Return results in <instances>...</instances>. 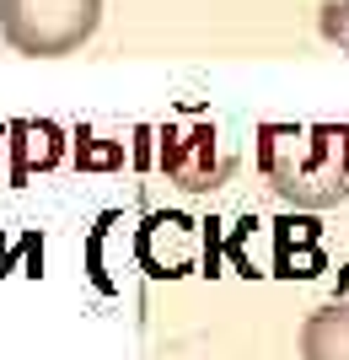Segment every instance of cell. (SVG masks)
<instances>
[{
	"label": "cell",
	"instance_id": "cell-3",
	"mask_svg": "<svg viewBox=\"0 0 349 360\" xmlns=\"http://www.w3.org/2000/svg\"><path fill=\"white\" fill-rule=\"evenodd\" d=\"M162 172L188 194H204L231 178V150L215 135V124H172L162 129Z\"/></svg>",
	"mask_w": 349,
	"mask_h": 360
},
{
	"label": "cell",
	"instance_id": "cell-5",
	"mask_svg": "<svg viewBox=\"0 0 349 360\" xmlns=\"http://www.w3.org/2000/svg\"><path fill=\"white\" fill-rule=\"evenodd\" d=\"M322 32H328V38H338V44L349 49V0H344V6H328V16H322Z\"/></svg>",
	"mask_w": 349,
	"mask_h": 360
},
{
	"label": "cell",
	"instance_id": "cell-1",
	"mask_svg": "<svg viewBox=\"0 0 349 360\" xmlns=\"http://www.w3.org/2000/svg\"><path fill=\"white\" fill-rule=\"evenodd\" d=\"M258 167L279 199L328 210L349 199V124H263Z\"/></svg>",
	"mask_w": 349,
	"mask_h": 360
},
{
	"label": "cell",
	"instance_id": "cell-2",
	"mask_svg": "<svg viewBox=\"0 0 349 360\" xmlns=\"http://www.w3.org/2000/svg\"><path fill=\"white\" fill-rule=\"evenodd\" d=\"M103 22V0H0V32L16 54L60 60L76 54Z\"/></svg>",
	"mask_w": 349,
	"mask_h": 360
},
{
	"label": "cell",
	"instance_id": "cell-4",
	"mask_svg": "<svg viewBox=\"0 0 349 360\" xmlns=\"http://www.w3.org/2000/svg\"><path fill=\"white\" fill-rule=\"evenodd\" d=\"M301 360H349V301H328L301 323Z\"/></svg>",
	"mask_w": 349,
	"mask_h": 360
}]
</instances>
